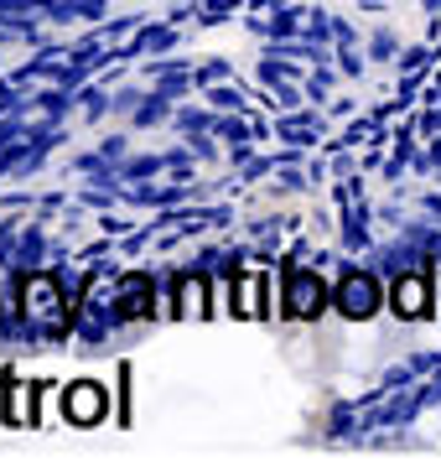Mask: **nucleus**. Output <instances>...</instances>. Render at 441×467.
<instances>
[{"label": "nucleus", "instance_id": "f03ea898", "mask_svg": "<svg viewBox=\"0 0 441 467\" xmlns=\"http://www.w3.org/2000/svg\"><path fill=\"white\" fill-rule=\"evenodd\" d=\"M333 306H338L348 322H369L379 306H385V296H379V281L374 275H364V270H348L338 281V291H333Z\"/></svg>", "mask_w": 441, "mask_h": 467}, {"label": "nucleus", "instance_id": "20e7f679", "mask_svg": "<svg viewBox=\"0 0 441 467\" xmlns=\"http://www.w3.org/2000/svg\"><path fill=\"white\" fill-rule=\"evenodd\" d=\"M104 410H109V395H104L99 384H73L68 395H63V416L78 420V426H94V420H104Z\"/></svg>", "mask_w": 441, "mask_h": 467}, {"label": "nucleus", "instance_id": "f257e3e1", "mask_svg": "<svg viewBox=\"0 0 441 467\" xmlns=\"http://www.w3.org/2000/svg\"><path fill=\"white\" fill-rule=\"evenodd\" d=\"M323 306H333V291L323 285V275H312V270H286V281H281V317H296V322H317L323 317Z\"/></svg>", "mask_w": 441, "mask_h": 467}, {"label": "nucleus", "instance_id": "7ed1b4c3", "mask_svg": "<svg viewBox=\"0 0 441 467\" xmlns=\"http://www.w3.org/2000/svg\"><path fill=\"white\" fill-rule=\"evenodd\" d=\"M115 317H125V322H136V317H156V281H151V275H130V281L119 285Z\"/></svg>", "mask_w": 441, "mask_h": 467}, {"label": "nucleus", "instance_id": "39448f33", "mask_svg": "<svg viewBox=\"0 0 441 467\" xmlns=\"http://www.w3.org/2000/svg\"><path fill=\"white\" fill-rule=\"evenodd\" d=\"M390 306L400 317H426L431 312V296H426V275H410V281H395Z\"/></svg>", "mask_w": 441, "mask_h": 467}]
</instances>
